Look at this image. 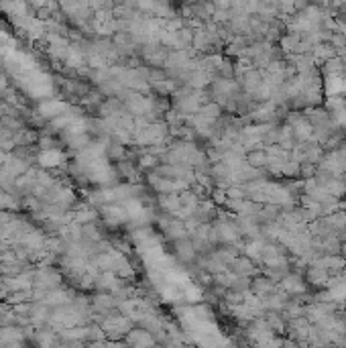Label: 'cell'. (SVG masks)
<instances>
[{"label": "cell", "mask_w": 346, "mask_h": 348, "mask_svg": "<svg viewBox=\"0 0 346 348\" xmlns=\"http://www.w3.org/2000/svg\"><path fill=\"white\" fill-rule=\"evenodd\" d=\"M267 161H269V157H267L265 151H255V153L248 155V163H251L253 167H261V165H265Z\"/></svg>", "instance_id": "cell-1"}]
</instances>
